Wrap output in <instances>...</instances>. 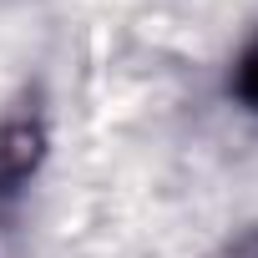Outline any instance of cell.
<instances>
[{
  "mask_svg": "<svg viewBox=\"0 0 258 258\" xmlns=\"http://www.w3.org/2000/svg\"><path fill=\"white\" fill-rule=\"evenodd\" d=\"M243 91H248V96L258 101V51H253V56L243 61Z\"/></svg>",
  "mask_w": 258,
  "mask_h": 258,
  "instance_id": "obj_1",
  "label": "cell"
}]
</instances>
